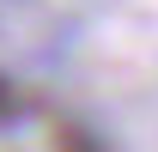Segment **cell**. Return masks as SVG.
<instances>
[{"label": "cell", "mask_w": 158, "mask_h": 152, "mask_svg": "<svg viewBox=\"0 0 158 152\" xmlns=\"http://www.w3.org/2000/svg\"><path fill=\"white\" fill-rule=\"evenodd\" d=\"M55 152H110V146H103V134L79 128V122H61L55 128Z\"/></svg>", "instance_id": "6da1fadb"}, {"label": "cell", "mask_w": 158, "mask_h": 152, "mask_svg": "<svg viewBox=\"0 0 158 152\" xmlns=\"http://www.w3.org/2000/svg\"><path fill=\"white\" fill-rule=\"evenodd\" d=\"M6 116H19V91H12L6 73H0V122H6Z\"/></svg>", "instance_id": "7a4b0ae2"}]
</instances>
